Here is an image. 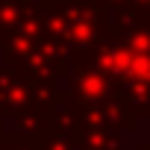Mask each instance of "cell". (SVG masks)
I'll use <instances>...</instances> for the list:
<instances>
[{
  "label": "cell",
  "instance_id": "obj_1",
  "mask_svg": "<svg viewBox=\"0 0 150 150\" xmlns=\"http://www.w3.org/2000/svg\"><path fill=\"white\" fill-rule=\"evenodd\" d=\"M129 77H135L138 83H147V80H150V56H147V53H138V50H132Z\"/></svg>",
  "mask_w": 150,
  "mask_h": 150
},
{
  "label": "cell",
  "instance_id": "obj_2",
  "mask_svg": "<svg viewBox=\"0 0 150 150\" xmlns=\"http://www.w3.org/2000/svg\"><path fill=\"white\" fill-rule=\"evenodd\" d=\"M80 91L86 94V97H100L106 88H103V80H100V74H86V77L80 80Z\"/></svg>",
  "mask_w": 150,
  "mask_h": 150
}]
</instances>
